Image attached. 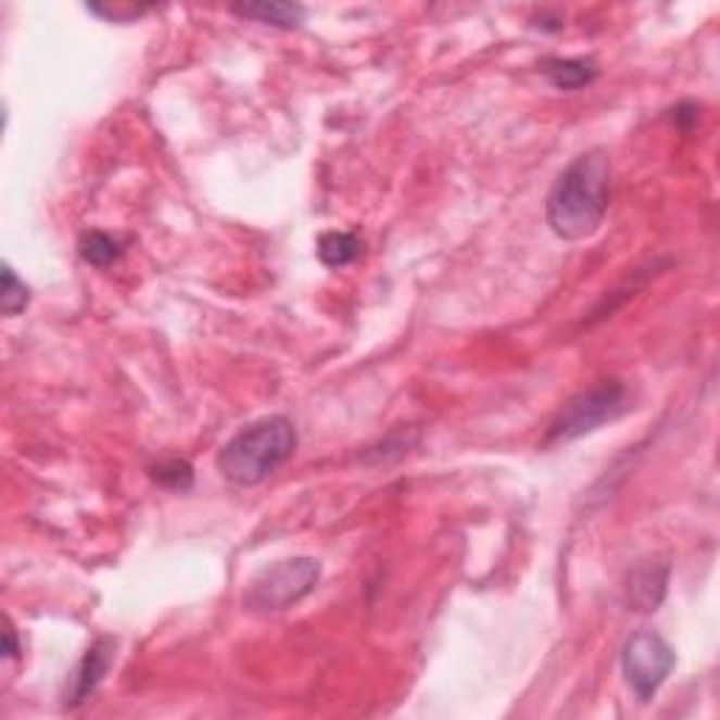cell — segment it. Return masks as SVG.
I'll use <instances>...</instances> for the list:
<instances>
[{"label":"cell","mask_w":720,"mask_h":720,"mask_svg":"<svg viewBox=\"0 0 720 720\" xmlns=\"http://www.w3.org/2000/svg\"><path fill=\"white\" fill-rule=\"evenodd\" d=\"M667 583H670V566L667 563H639L636 569L628 574V583H624V603L639 614H653L665 603Z\"/></svg>","instance_id":"52a82bcc"},{"label":"cell","mask_w":720,"mask_h":720,"mask_svg":"<svg viewBox=\"0 0 720 720\" xmlns=\"http://www.w3.org/2000/svg\"><path fill=\"white\" fill-rule=\"evenodd\" d=\"M93 14H102V17H111V21H130V17H138V14H144L147 9H138V7H99V3H93V7H88Z\"/></svg>","instance_id":"5bb4252c"},{"label":"cell","mask_w":720,"mask_h":720,"mask_svg":"<svg viewBox=\"0 0 720 720\" xmlns=\"http://www.w3.org/2000/svg\"><path fill=\"white\" fill-rule=\"evenodd\" d=\"M233 14L248 17V21L265 23L276 28H299L304 23V9L299 3H285V0H262V3H240L231 7Z\"/></svg>","instance_id":"9c48e42d"},{"label":"cell","mask_w":720,"mask_h":720,"mask_svg":"<svg viewBox=\"0 0 720 720\" xmlns=\"http://www.w3.org/2000/svg\"><path fill=\"white\" fill-rule=\"evenodd\" d=\"M541 74L555 85L557 90H580L597 79V62L594 60H560V56H550L543 60Z\"/></svg>","instance_id":"ba28073f"},{"label":"cell","mask_w":720,"mask_h":720,"mask_svg":"<svg viewBox=\"0 0 720 720\" xmlns=\"http://www.w3.org/2000/svg\"><path fill=\"white\" fill-rule=\"evenodd\" d=\"M299 433L288 417H262L237 431L217 456V470L237 488H256L295 453Z\"/></svg>","instance_id":"7a4b0ae2"},{"label":"cell","mask_w":720,"mask_h":720,"mask_svg":"<svg viewBox=\"0 0 720 720\" xmlns=\"http://www.w3.org/2000/svg\"><path fill=\"white\" fill-rule=\"evenodd\" d=\"M3 639H7V645H3V656H7V659H14V656H17V639H14L12 624H7V631H3Z\"/></svg>","instance_id":"2e32d148"},{"label":"cell","mask_w":720,"mask_h":720,"mask_svg":"<svg viewBox=\"0 0 720 720\" xmlns=\"http://www.w3.org/2000/svg\"><path fill=\"white\" fill-rule=\"evenodd\" d=\"M364 242L352 231H327L318 237V260L327 268H346L361 256Z\"/></svg>","instance_id":"30bf717a"},{"label":"cell","mask_w":720,"mask_h":720,"mask_svg":"<svg viewBox=\"0 0 720 720\" xmlns=\"http://www.w3.org/2000/svg\"><path fill=\"white\" fill-rule=\"evenodd\" d=\"M79 254L93 268H108L122 256V242L104 231H88L79 240Z\"/></svg>","instance_id":"8fae6325"},{"label":"cell","mask_w":720,"mask_h":720,"mask_svg":"<svg viewBox=\"0 0 720 720\" xmlns=\"http://www.w3.org/2000/svg\"><path fill=\"white\" fill-rule=\"evenodd\" d=\"M698 108H695V104H690V102H684V104H679V108H675V116H672V122L679 124L681 130H693V124H695V118H698Z\"/></svg>","instance_id":"9a60e30c"},{"label":"cell","mask_w":720,"mask_h":720,"mask_svg":"<svg viewBox=\"0 0 720 720\" xmlns=\"http://www.w3.org/2000/svg\"><path fill=\"white\" fill-rule=\"evenodd\" d=\"M614 192L610 155L599 147L577 155L546 198V223L560 240H589L603 226Z\"/></svg>","instance_id":"6da1fadb"},{"label":"cell","mask_w":720,"mask_h":720,"mask_svg":"<svg viewBox=\"0 0 720 720\" xmlns=\"http://www.w3.org/2000/svg\"><path fill=\"white\" fill-rule=\"evenodd\" d=\"M675 667V653L656 631H636L622 647V672L642 704L653 700Z\"/></svg>","instance_id":"5b68a950"},{"label":"cell","mask_w":720,"mask_h":720,"mask_svg":"<svg viewBox=\"0 0 720 720\" xmlns=\"http://www.w3.org/2000/svg\"><path fill=\"white\" fill-rule=\"evenodd\" d=\"M152 479L159 481L161 488L166 490H189L192 488L194 481V470L189 462L184 459H172V462H164V465H159L155 470H152Z\"/></svg>","instance_id":"4fadbf2b"},{"label":"cell","mask_w":720,"mask_h":720,"mask_svg":"<svg viewBox=\"0 0 720 720\" xmlns=\"http://www.w3.org/2000/svg\"><path fill=\"white\" fill-rule=\"evenodd\" d=\"M321 580V563L316 557H290L268 566L245 591V608L254 614H281L302 603Z\"/></svg>","instance_id":"277c9868"},{"label":"cell","mask_w":720,"mask_h":720,"mask_svg":"<svg viewBox=\"0 0 720 720\" xmlns=\"http://www.w3.org/2000/svg\"><path fill=\"white\" fill-rule=\"evenodd\" d=\"M28 299H31L28 285H23V279H17L12 265H3V288H0V310H3V316H21L23 310L28 307Z\"/></svg>","instance_id":"7c38bea8"},{"label":"cell","mask_w":720,"mask_h":720,"mask_svg":"<svg viewBox=\"0 0 720 720\" xmlns=\"http://www.w3.org/2000/svg\"><path fill=\"white\" fill-rule=\"evenodd\" d=\"M113 659H116V642L111 636L93 642L65 684V707L76 709L83 707L85 700H90V695L97 693L108 670L113 667Z\"/></svg>","instance_id":"8992f818"},{"label":"cell","mask_w":720,"mask_h":720,"mask_svg":"<svg viewBox=\"0 0 720 720\" xmlns=\"http://www.w3.org/2000/svg\"><path fill=\"white\" fill-rule=\"evenodd\" d=\"M624 408H628V389L619 380H603V383L591 386L563 405L543 437V447H557L580 440L610 419L622 417Z\"/></svg>","instance_id":"3957f363"}]
</instances>
